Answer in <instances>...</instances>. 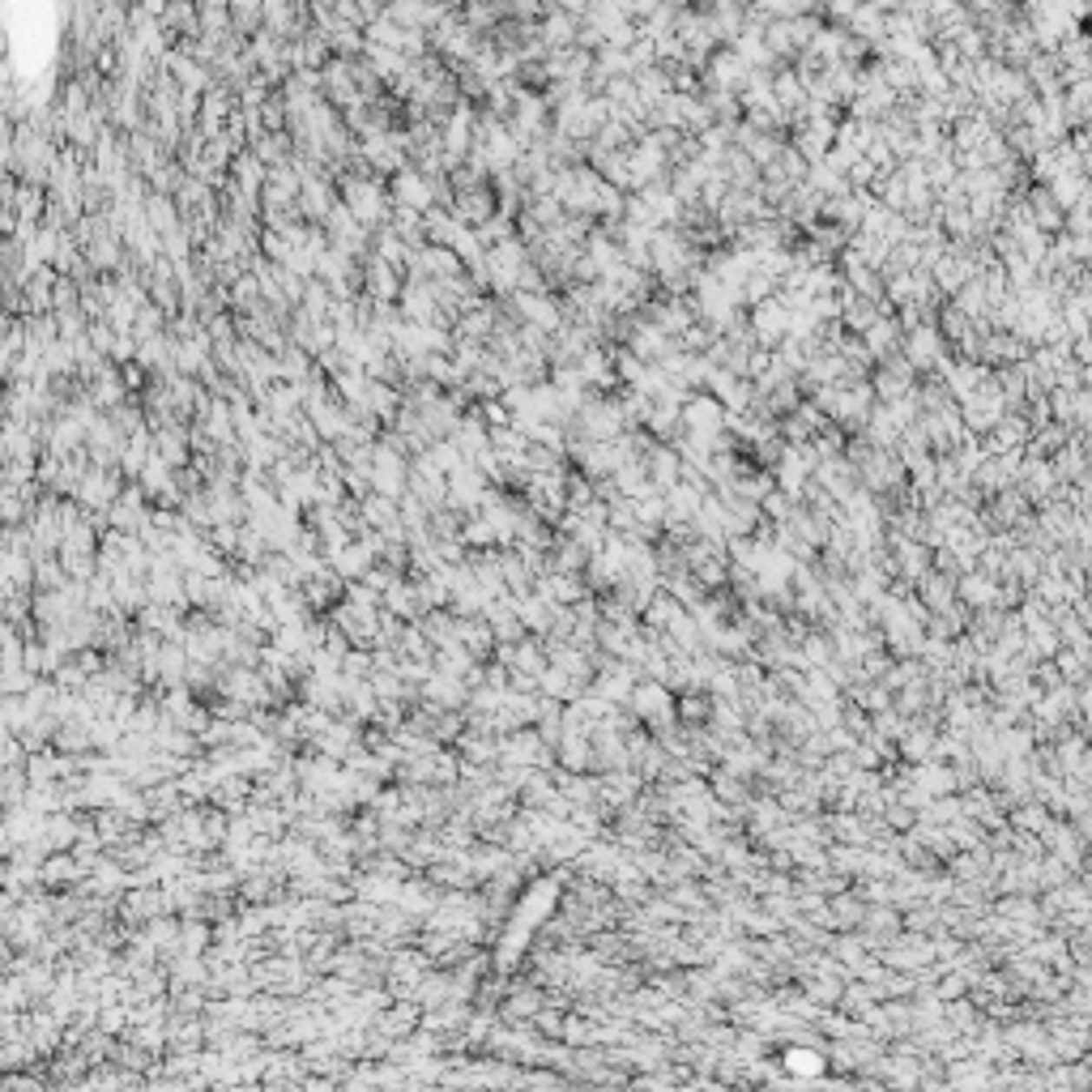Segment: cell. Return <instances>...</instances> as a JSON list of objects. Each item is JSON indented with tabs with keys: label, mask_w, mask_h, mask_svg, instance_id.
<instances>
[{
	"label": "cell",
	"mask_w": 1092,
	"mask_h": 1092,
	"mask_svg": "<svg viewBox=\"0 0 1092 1092\" xmlns=\"http://www.w3.org/2000/svg\"><path fill=\"white\" fill-rule=\"evenodd\" d=\"M363 286H367V299H372V303H393V299H401V291H405V278L372 252V260H367V269H363Z\"/></svg>",
	"instance_id": "cell-1"
},
{
	"label": "cell",
	"mask_w": 1092,
	"mask_h": 1092,
	"mask_svg": "<svg viewBox=\"0 0 1092 1092\" xmlns=\"http://www.w3.org/2000/svg\"><path fill=\"white\" fill-rule=\"evenodd\" d=\"M461 543L465 546H491V543H499V534L487 516L474 512V516H465V525H461Z\"/></svg>",
	"instance_id": "cell-2"
},
{
	"label": "cell",
	"mask_w": 1092,
	"mask_h": 1092,
	"mask_svg": "<svg viewBox=\"0 0 1092 1092\" xmlns=\"http://www.w3.org/2000/svg\"><path fill=\"white\" fill-rule=\"evenodd\" d=\"M120 376H124V385H128V393H133V389H146L149 372L141 367V363H128V367H120Z\"/></svg>",
	"instance_id": "cell-3"
}]
</instances>
